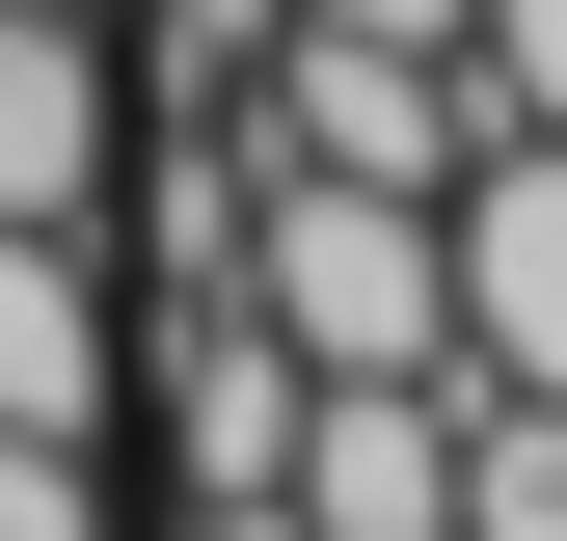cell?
Returning a JSON list of instances; mask_svg holds the SVG:
<instances>
[{
    "label": "cell",
    "instance_id": "6da1fadb",
    "mask_svg": "<svg viewBox=\"0 0 567 541\" xmlns=\"http://www.w3.org/2000/svg\"><path fill=\"white\" fill-rule=\"evenodd\" d=\"M217 298H244L298 379H460V298H433V190L244 163V270H217Z\"/></svg>",
    "mask_w": 567,
    "mask_h": 541
},
{
    "label": "cell",
    "instance_id": "7a4b0ae2",
    "mask_svg": "<svg viewBox=\"0 0 567 541\" xmlns=\"http://www.w3.org/2000/svg\"><path fill=\"white\" fill-rule=\"evenodd\" d=\"M460 54H405V28H298L270 0V54H244V163H351V190H433L460 163Z\"/></svg>",
    "mask_w": 567,
    "mask_h": 541
},
{
    "label": "cell",
    "instance_id": "3957f363",
    "mask_svg": "<svg viewBox=\"0 0 567 541\" xmlns=\"http://www.w3.org/2000/svg\"><path fill=\"white\" fill-rule=\"evenodd\" d=\"M433 298H460V379L567 406V135H460L433 163Z\"/></svg>",
    "mask_w": 567,
    "mask_h": 541
},
{
    "label": "cell",
    "instance_id": "277c9868",
    "mask_svg": "<svg viewBox=\"0 0 567 541\" xmlns=\"http://www.w3.org/2000/svg\"><path fill=\"white\" fill-rule=\"evenodd\" d=\"M270 514H298V541H433L460 514V379H298Z\"/></svg>",
    "mask_w": 567,
    "mask_h": 541
},
{
    "label": "cell",
    "instance_id": "5b68a950",
    "mask_svg": "<svg viewBox=\"0 0 567 541\" xmlns=\"http://www.w3.org/2000/svg\"><path fill=\"white\" fill-rule=\"evenodd\" d=\"M109 163H135V54L82 0H0V217H109Z\"/></svg>",
    "mask_w": 567,
    "mask_h": 541
},
{
    "label": "cell",
    "instance_id": "8992f818",
    "mask_svg": "<svg viewBox=\"0 0 567 541\" xmlns=\"http://www.w3.org/2000/svg\"><path fill=\"white\" fill-rule=\"evenodd\" d=\"M109 244L82 217H0V433H109Z\"/></svg>",
    "mask_w": 567,
    "mask_h": 541
},
{
    "label": "cell",
    "instance_id": "52a82bcc",
    "mask_svg": "<svg viewBox=\"0 0 567 541\" xmlns=\"http://www.w3.org/2000/svg\"><path fill=\"white\" fill-rule=\"evenodd\" d=\"M270 433H298V353H270L244 298H189L163 325V460H189V488H270Z\"/></svg>",
    "mask_w": 567,
    "mask_h": 541
},
{
    "label": "cell",
    "instance_id": "ba28073f",
    "mask_svg": "<svg viewBox=\"0 0 567 541\" xmlns=\"http://www.w3.org/2000/svg\"><path fill=\"white\" fill-rule=\"evenodd\" d=\"M433 541H567V406L540 379H460V514Z\"/></svg>",
    "mask_w": 567,
    "mask_h": 541
},
{
    "label": "cell",
    "instance_id": "9c48e42d",
    "mask_svg": "<svg viewBox=\"0 0 567 541\" xmlns=\"http://www.w3.org/2000/svg\"><path fill=\"white\" fill-rule=\"evenodd\" d=\"M460 109L486 135H567V0H460Z\"/></svg>",
    "mask_w": 567,
    "mask_h": 541
},
{
    "label": "cell",
    "instance_id": "30bf717a",
    "mask_svg": "<svg viewBox=\"0 0 567 541\" xmlns=\"http://www.w3.org/2000/svg\"><path fill=\"white\" fill-rule=\"evenodd\" d=\"M0 541H135L109 514V433H0Z\"/></svg>",
    "mask_w": 567,
    "mask_h": 541
},
{
    "label": "cell",
    "instance_id": "8fae6325",
    "mask_svg": "<svg viewBox=\"0 0 567 541\" xmlns=\"http://www.w3.org/2000/svg\"><path fill=\"white\" fill-rule=\"evenodd\" d=\"M270 54V0H163V82H244Z\"/></svg>",
    "mask_w": 567,
    "mask_h": 541
},
{
    "label": "cell",
    "instance_id": "7c38bea8",
    "mask_svg": "<svg viewBox=\"0 0 567 541\" xmlns=\"http://www.w3.org/2000/svg\"><path fill=\"white\" fill-rule=\"evenodd\" d=\"M298 28H405V54H460V0H298Z\"/></svg>",
    "mask_w": 567,
    "mask_h": 541
},
{
    "label": "cell",
    "instance_id": "4fadbf2b",
    "mask_svg": "<svg viewBox=\"0 0 567 541\" xmlns=\"http://www.w3.org/2000/svg\"><path fill=\"white\" fill-rule=\"evenodd\" d=\"M189 541H298V514H270V488H189Z\"/></svg>",
    "mask_w": 567,
    "mask_h": 541
}]
</instances>
